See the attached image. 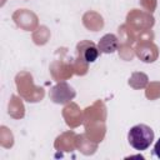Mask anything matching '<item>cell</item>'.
Listing matches in <instances>:
<instances>
[{"instance_id": "1", "label": "cell", "mask_w": 160, "mask_h": 160, "mask_svg": "<svg viewBox=\"0 0 160 160\" xmlns=\"http://www.w3.org/2000/svg\"><path fill=\"white\" fill-rule=\"evenodd\" d=\"M154 140V131L145 124H138L132 126L128 132V141L131 148L139 151L149 149Z\"/></svg>"}, {"instance_id": "2", "label": "cell", "mask_w": 160, "mask_h": 160, "mask_svg": "<svg viewBox=\"0 0 160 160\" xmlns=\"http://www.w3.org/2000/svg\"><path fill=\"white\" fill-rule=\"evenodd\" d=\"M98 49L101 52H114L118 49V39L112 34H106L105 36L101 38V40L98 44Z\"/></svg>"}, {"instance_id": "3", "label": "cell", "mask_w": 160, "mask_h": 160, "mask_svg": "<svg viewBox=\"0 0 160 160\" xmlns=\"http://www.w3.org/2000/svg\"><path fill=\"white\" fill-rule=\"evenodd\" d=\"M99 51L100 50L96 49L94 46V44H90V46H88L85 49V51H84V59H85V61H88V62L95 61L98 59V56H99Z\"/></svg>"}, {"instance_id": "4", "label": "cell", "mask_w": 160, "mask_h": 160, "mask_svg": "<svg viewBox=\"0 0 160 160\" xmlns=\"http://www.w3.org/2000/svg\"><path fill=\"white\" fill-rule=\"evenodd\" d=\"M152 152H154V155H155L156 158H159V159H160V139H159V140L155 142Z\"/></svg>"}]
</instances>
